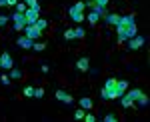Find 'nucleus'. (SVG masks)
Segmentation results:
<instances>
[{
    "instance_id": "1",
    "label": "nucleus",
    "mask_w": 150,
    "mask_h": 122,
    "mask_svg": "<svg viewBox=\"0 0 150 122\" xmlns=\"http://www.w3.org/2000/svg\"><path fill=\"white\" fill-rule=\"evenodd\" d=\"M140 94H142V90H138V88H134V90H130V92H124V94H122V96H120V102H122V106H124V108H130V106H134V102H136V100H138V96Z\"/></svg>"
},
{
    "instance_id": "2",
    "label": "nucleus",
    "mask_w": 150,
    "mask_h": 122,
    "mask_svg": "<svg viewBox=\"0 0 150 122\" xmlns=\"http://www.w3.org/2000/svg\"><path fill=\"white\" fill-rule=\"evenodd\" d=\"M68 14H70V18L74 20V22H78L80 24L86 16H84V2H76L74 6H70V10H68Z\"/></svg>"
},
{
    "instance_id": "3",
    "label": "nucleus",
    "mask_w": 150,
    "mask_h": 122,
    "mask_svg": "<svg viewBox=\"0 0 150 122\" xmlns=\"http://www.w3.org/2000/svg\"><path fill=\"white\" fill-rule=\"evenodd\" d=\"M12 22H14V30L16 32H20V30H24V26H26V18H24L22 12H14V14H10Z\"/></svg>"
},
{
    "instance_id": "4",
    "label": "nucleus",
    "mask_w": 150,
    "mask_h": 122,
    "mask_svg": "<svg viewBox=\"0 0 150 122\" xmlns=\"http://www.w3.org/2000/svg\"><path fill=\"white\" fill-rule=\"evenodd\" d=\"M40 34H42V30H40V28H36V24H26V26H24V36H28L30 40L40 38Z\"/></svg>"
},
{
    "instance_id": "5",
    "label": "nucleus",
    "mask_w": 150,
    "mask_h": 122,
    "mask_svg": "<svg viewBox=\"0 0 150 122\" xmlns=\"http://www.w3.org/2000/svg\"><path fill=\"white\" fill-rule=\"evenodd\" d=\"M38 14H40V6H36V8H26V12H24L26 24H34L36 20H38Z\"/></svg>"
},
{
    "instance_id": "6",
    "label": "nucleus",
    "mask_w": 150,
    "mask_h": 122,
    "mask_svg": "<svg viewBox=\"0 0 150 122\" xmlns=\"http://www.w3.org/2000/svg\"><path fill=\"white\" fill-rule=\"evenodd\" d=\"M144 46V36H132V38H128V48L130 50H138V48H142Z\"/></svg>"
},
{
    "instance_id": "7",
    "label": "nucleus",
    "mask_w": 150,
    "mask_h": 122,
    "mask_svg": "<svg viewBox=\"0 0 150 122\" xmlns=\"http://www.w3.org/2000/svg\"><path fill=\"white\" fill-rule=\"evenodd\" d=\"M0 68H4V70H10V68H14L12 56L8 54V52H2V54H0Z\"/></svg>"
},
{
    "instance_id": "8",
    "label": "nucleus",
    "mask_w": 150,
    "mask_h": 122,
    "mask_svg": "<svg viewBox=\"0 0 150 122\" xmlns=\"http://www.w3.org/2000/svg\"><path fill=\"white\" fill-rule=\"evenodd\" d=\"M54 96H56V100L64 102V104H72V102H74V98L70 96L68 92H64V90H56V94H54Z\"/></svg>"
},
{
    "instance_id": "9",
    "label": "nucleus",
    "mask_w": 150,
    "mask_h": 122,
    "mask_svg": "<svg viewBox=\"0 0 150 122\" xmlns=\"http://www.w3.org/2000/svg\"><path fill=\"white\" fill-rule=\"evenodd\" d=\"M76 68H78L80 72H88V70H90V60H88L86 56L78 58V60H76Z\"/></svg>"
},
{
    "instance_id": "10",
    "label": "nucleus",
    "mask_w": 150,
    "mask_h": 122,
    "mask_svg": "<svg viewBox=\"0 0 150 122\" xmlns=\"http://www.w3.org/2000/svg\"><path fill=\"white\" fill-rule=\"evenodd\" d=\"M32 42H34V40H30L28 36H20V38L16 40V44L20 46V48H26V50H32Z\"/></svg>"
},
{
    "instance_id": "11",
    "label": "nucleus",
    "mask_w": 150,
    "mask_h": 122,
    "mask_svg": "<svg viewBox=\"0 0 150 122\" xmlns=\"http://www.w3.org/2000/svg\"><path fill=\"white\" fill-rule=\"evenodd\" d=\"M126 88H128V82H126V80H116V94H118V98L126 92Z\"/></svg>"
},
{
    "instance_id": "12",
    "label": "nucleus",
    "mask_w": 150,
    "mask_h": 122,
    "mask_svg": "<svg viewBox=\"0 0 150 122\" xmlns=\"http://www.w3.org/2000/svg\"><path fill=\"white\" fill-rule=\"evenodd\" d=\"M118 24H120V26H128V24H134V14H128V16H120Z\"/></svg>"
},
{
    "instance_id": "13",
    "label": "nucleus",
    "mask_w": 150,
    "mask_h": 122,
    "mask_svg": "<svg viewBox=\"0 0 150 122\" xmlns=\"http://www.w3.org/2000/svg\"><path fill=\"white\" fill-rule=\"evenodd\" d=\"M118 20H120V16H118V14H114V12L106 14V22H108V24H112V26H116V24H118Z\"/></svg>"
},
{
    "instance_id": "14",
    "label": "nucleus",
    "mask_w": 150,
    "mask_h": 122,
    "mask_svg": "<svg viewBox=\"0 0 150 122\" xmlns=\"http://www.w3.org/2000/svg\"><path fill=\"white\" fill-rule=\"evenodd\" d=\"M80 108H84V110H90V108H92V98H88V96L80 98Z\"/></svg>"
},
{
    "instance_id": "15",
    "label": "nucleus",
    "mask_w": 150,
    "mask_h": 122,
    "mask_svg": "<svg viewBox=\"0 0 150 122\" xmlns=\"http://www.w3.org/2000/svg\"><path fill=\"white\" fill-rule=\"evenodd\" d=\"M22 78V72L18 68H10V80H20Z\"/></svg>"
},
{
    "instance_id": "16",
    "label": "nucleus",
    "mask_w": 150,
    "mask_h": 122,
    "mask_svg": "<svg viewBox=\"0 0 150 122\" xmlns=\"http://www.w3.org/2000/svg\"><path fill=\"white\" fill-rule=\"evenodd\" d=\"M86 18H88V22L92 24V26H96V22H98V18H100V16H98V14H96V12H90V14H88V16H86Z\"/></svg>"
},
{
    "instance_id": "17",
    "label": "nucleus",
    "mask_w": 150,
    "mask_h": 122,
    "mask_svg": "<svg viewBox=\"0 0 150 122\" xmlns=\"http://www.w3.org/2000/svg\"><path fill=\"white\" fill-rule=\"evenodd\" d=\"M136 102H138L140 106H148L150 98H148V96H146V94H144V92H142V94H140V96H138V100H136Z\"/></svg>"
},
{
    "instance_id": "18",
    "label": "nucleus",
    "mask_w": 150,
    "mask_h": 122,
    "mask_svg": "<svg viewBox=\"0 0 150 122\" xmlns=\"http://www.w3.org/2000/svg\"><path fill=\"white\" fill-rule=\"evenodd\" d=\"M44 48H46L44 42H32V50H36V52H42Z\"/></svg>"
},
{
    "instance_id": "19",
    "label": "nucleus",
    "mask_w": 150,
    "mask_h": 122,
    "mask_svg": "<svg viewBox=\"0 0 150 122\" xmlns=\"http://www.w3.org/2000/svg\"><path fill=\"white\" fill-rule=\"evenodd\" d=\"M24 96H28V98H34V88L32 86H24Z\"/></svg>"
},
{
    "instance_id": "20",
    "label": "nucleus",
    "mask_w": 150,
    "mask_h": 122,
    "mask_svg": "<svg viewBox=\"0 0 150 122\" xmlns=\"http://www.w3.org/2000/svg\"><path fill=\"white\" fill-rule=\"evenodd\" d=\"M34 24H36V28H40V30H46V26H48V22H46V20H42V18H38Z\"/></svg>"
},
{
    "instance_id": "21",
    "label": "nucleus",
    "mask_w": 150,
    "mask_h": 122,
    "mask_svg": "<svg viewBox=\"0 0 150 122\" xmlns=\"http://www.w3.org/2000/svg\"><path fill=\"white\" fill-rule=\"evenodd\" d=\"M84 114H86L84 108H78V110L74 112V118H76V120H82V118H84Z\"/></svg>"
},
{
    "instance_id": "22",
    "label": "nucleus",
    "mask_w": 150,
    "mask_h": 122,
    "mask_svg": "<svg viewBox=\"0 0 150 122\" xmlns=\"http://www.w3.org/2000/svg\"><path fill=\"white\" fill-rule=\"evenodd\" d=\"M14 8H16V12H26V4H24V2H16V6H14Z\"/></svg>"
},
{
    "instance_id": "23",
    "label": "nucleus",
    "mask_w": 150,
    "mask_h": 122,
    "mask_svg": "<svg viewBox=\"0 0 150 122\" xmlns=\"http://www.w3.org/2000/svg\"><path fill=\"white\" fill-rule=\"evenodd\" d=\"M76 36H74V30H66L64 32V40H74Z\"/></svg>"
},
{
    "instance_id": "24",
    "label": "nucleus",
    "mask_w": 150,
    "mask_h": 122,
    "mask_svg": "<svg viewBox=\"0 0 150 122\" xmlns=\"http://www.w3.org/2000/svg\"><path fill=\"white\" fill-rule=\"evenodd\" d=\"M84 34H86V32H84L82 28H74V36H76V38H80V40H82V38H84Z\"/></svg>"
},
{
    "instance_id": "25",
    "label": "nucleus",
    "mask_w": 150,
    "mask_h": 122,
    "mask_svg": "<svg viewBox=\"0 0 150 122\" xmlns=\"http://www.w3.org/2000/svg\"><path fill=\"white\" fill-rule=\"evenodd\" d=\"M44 96V88H34V98H42Z\"/></svg>"
},
{
    "instance_id": "26",
    "label": "nucleus",
    "mask_w": 150,
    "mask_h": 122,
    "mask_svg": "<svg viewBox=\"0 0 150 122\" xmlns=\"http://www.w3.org/2000/svg\"><path fill=\"white\" fill-rule=\"evenodd\" d=\"M24 4H26L28 8H36V6H38V2H36V0H24Z\"/></svg>"
},
{
    "instance_id": "27",
    "label": "nucleus",
    "mask_w": 150,
    "mask_h": 122,
    "mask_svg": "<svg viewBox=\"0 0 150 122\" xmlns=\"http://www.w3.org/2000/svg\"><path fill=\"white\" fill-rule=\"evenodd\" d=\"M0 82H2L4 86H8V84H10V76H6V74H2V76H0Z\"/></svg>"
},
{
    "instance_id": "28",
    "label": "nucleus",
    "mask_w": 150,
    "mask_h": 122,
    "mask_svg": "<svg viewBox=\"0 0 150 122\" xmlns=\"http://www.w3.org/2000/svg\"><path fill=\"white\" fill-rule=\"evenodd\" d=\"M96 2V6H100V8H106V4H108V0H94Z\"/></svg>"
},
{
    "instance_id": "29",
    "label": "nucleus",
    "mask_w": 150,
    "mask_h": 122,
    "mask_svg": "<svg viewBox=\"0 0 150 122\" xmlns=\"http://www.w3.org/2000/svg\"><path fill=\"white\" fill-rule=\"evenodd\" d=\"M82 120H86V122H94L96 118H94V114H84V118Z\"/></svg>"
},
{
    "instance_id": "30",
    "label": "nucleus",
    "mask_w": 150,
    "mask_h": 122,
    "mask_svg": "<svg viewBox=\"0 0 150 122\" xmlns=\"http://www.w3.org/2000/svg\"><path fill=\"white\" fill-rule=\"evenodd\" d=\"M104 120H106V122H116V116H114V114H106Z\"/></svg>"
},
{
    "instance_id": "31",
    "label": "nucleus",
    "mask_w": 150,
    "mask_h": 122,
    "mask_svg": "<svg viewBox=\"0 0 150 122\" xmlns=\"http://www.w3.org/2000/svg\"><path fill=\"white\" fill-rule=\"evenodd\" d=\"M8 20H10V16H0V28H2L4 24L8 22Z\"/></svg>"
},
{
    "instance_id": "32",
    "label": "nucleus",
    "mask_w": 150,
    "mask_h": 122,
    "mask_svg": "<svg viewBox=\"0 0 150 122\" xmlns=\"http://www.w3.org/2000/svg\"><path fill=\"white\" fill-rule=\"evenodd\" d=\"M18 0H6V6H16Z\"/></svg>"
},
{
    "instance_id": "33",
    "label": "nucleus",
    "mask_w": 150,
    "mask_h": 122,
    "mask_svg": "<svg viewBox=\"0 0 150 122\" xmlns=\"http://www.w3.org/2000/svg\"><path fill=\"white\" fill-rule=\"evenodd\" d=\"M2 6H6V0H0V8H2Z\"/></svg>"
},
{
    "instance_id": "34",
    "label": "nucleus",
    "mask_w": 150,
    "mask_h": 122,
    "mask_svg": "<svg viewBox=\"0 0 150 122\" xmlns=\"http://www.w3.org/2000/svg\"><path fill=\"white\" fill-rule=\"evenodd\" d=\"M92 2H94V0H92Z\"/></svg>"
}]
</instances>
